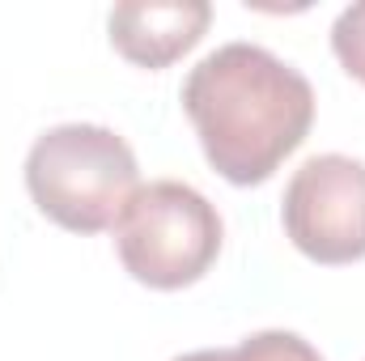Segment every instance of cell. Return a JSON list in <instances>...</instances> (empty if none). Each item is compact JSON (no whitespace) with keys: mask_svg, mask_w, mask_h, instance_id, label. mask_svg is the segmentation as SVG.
I'll return each instance as SVG.
<instances>
[{"mask_svg":"<svg viewBox=\"0 0 365 361\" xmlns=\"http://www.w3.org/2000/svg\"><path fill=\"white\" fill-rule=\"evenodd\" d=\"M289 243L327 268L365 260V162L319 153L293 171L280 200Z\"/></svg>","mask_w":365,"mask_h":361,"instance_id":"obj_4","label":"cell"},{"mask_svg":"<svg viewBox=\"0 0 365 361\" xmlns=\"http://www.w3.org/2000/svg\"><path fill=\"white\" fill-rule=\"evenodd\" d=\"M225 225L191 183L158 179L140 187L115 225V251L132 280L149 289H187L221 255Z\"/></svg>","mask_w":365,"mask_h":361,"instance_id":"obj_3","label":"cell"},{"mask_svg":"<svg viewBox=\"0 0 365 361\" xmlns=\"http://www.w3.org/2000/svg\"><path fill=\"white\" fill-rule=\"evenodd\" d=\"M212 21V4L204 0H132L115 4L106 17L110 47L136 68H170L187 56Z\"/></svg>","mask_w":365,"mask_h":361,"instance_id":"obj_5","label":"cell"},{"mask_svg":"<svg viewBox=\"0 0 365 361\" xmlns=\"http://www.w3.org/2000/svg\"><path fill=\"white\" fill-rule=\"evenodd\" d=\"M331 51L344 64V73L365 86V0L361 4H349L336 17V26H331Z\"/></svg>","mask_w":365,"mask_h":361,"instance_id":"obj_7","label":"cell"},{"mask_svg":"<svg viewBox=\"0 0 365 361\" xmlns=\"http://www.w3.org/2000/svg\"><path fill=\"white\" fill-rule=\"evenodd\" d=\"M175 361H323L310 340H302L297 332H255L234 349H195Z\"/></svg>","mask_w":365,"mask_h":361,"instance_id":"obj_6","label":"cell"},{"mask_svg":"<svg viewBox=\"0 0 365 361\" xmlns=\"http://www.w3.org/2000/svg\"><path fill=\"white\" fill-rule=\"evenodd\" d=\"M179 98L208 166L234 187L268 183L314 123L310 81L255 43L208 51Z\"/></svg>","mask_w":365,"mask_h":361,"instance_id":"obj_1","label":"cell"},{"mask_svg":"<svg viewBox=\"0 0 365 361\" xmlns=\"http://www.w3.org/2000/svg\"><path fill=\"white\" fill-rule=\"evenodd\" d=\"M26 191L47 221L73 234L115 230L140 191L132 145L102 123L47 128L26 153Z\"/></svg>","mask_w":365,"mask_h":361,"instance_id":"obj_2","label":"cell"}]
</instances>
